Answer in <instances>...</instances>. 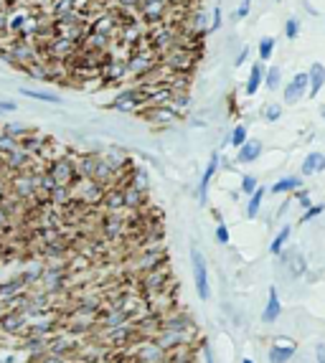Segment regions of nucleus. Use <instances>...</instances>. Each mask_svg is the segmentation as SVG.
<instances>
[{
  "label": "nucleus",
  "mask_w": 325,
  "mask_h": 363,
  "mask_svg": "<svg viewBox=\"0 0 325 363\" xmlns=\"http://www.w3.org/2000/svg\"><path fill=\"white\" fill-rule=\"evenodd\" d=\"M323 211H325V203H313V206H308V209H305V214H302V221H313V218L320 216Z\"/></svg>",
  "instance_id": "nucleus-29"
},
{
  "label": "nucleus",
  "mask_w": 325,
  "mask_h": 363,
  "mask_svg": "<svg viewBox=\"0 0 325 363\" xmlns=\"http://www.w3.org/2000/svg\"><path fill=\"white\" fill-rule=\"evenodd\" d=\"M203 363H216L213 361V348H211V343L203 346Z\"/></svg>",
  "instance_id": "nucleus-38"
},
{
  "label": "nucleus",
  "mask_w": 325,
  "mask_h": 363,
  "mask_svg": "<svg viewBox=\"0 0 325 363\" xmlns=\"http://www.w3.org/2000/svg\"><path fill=\"white\" fill-rule=\"evenodd\" d=\"M262 117H264L267 122H277V120L282 117V107H279V104H274V102H269V104H264V107H262Z\"/></svg>",
  "instance_id": "nucleus-27"
},
{
  "label": "nucleus",
  "mask_w": 325,
  "mask_h": 363,
  "mask_svg": "<svg viewBox=\"0 0 325 363\" xmlns=\"http://www.w3.org/2000/svg\"><path fill=\"white\" fill-rule=\"evenodd\" d=\"M102 206H104V209H107L110 214H115V211L125 209L122 188H110V191H104V196H102Z\"/></svg>",
  "instance_id": "nucleus-13"
},
{
  "label": "nucleus",
  "mask_w": 325,
  "mask_h": 363,
  "mask_svg": "<svg viewBox=\"0 0 325 363\" xmlns=\"http://www.w3.org/2000/svg\"><path fill=\"white\" fill-rule=\"evenodd\" d=\"M279 315H282V302H279L277 287H269L267 305H264V310H262V320H264V323H274V320H277Z\"/></svg>",
  "instance_id": "nucleus-10"
},
{
  "label": "nucleus",
  "mask_w": 325,
  "mask_h": 363,
  "mask_svg": "<svg viewBox=\"0 0 325 363\" xmlns=\"http://www.w3.org/2000/svg\"><path fill=\"white\" fill-rule=\"evenodd\" d=\"M279 79H282V69H279V66H269V69H267V76L262 79V84H264L269 92H274V89H279Z\"/></svg>",
  "instance_id": "nucleus-23"
},
{
  "label": "nucleus",
  "mask_w": 325,
  "mask_h": 363,
  "mask_svg": "<svg viewBox=\"0 0 325 363\" xmlns=\"http://www.w3.org/2000/svg\"><path fill=\"white\" fill-rule=\"evenodd\" d=\"M249 3H252V0H244V3L239 5V10H236V18H247V15H249V8H252Z\"/></svg>",
  "instance_id": "nucleus-35"
},
{
  "label": "nucleus",
  "mask_w": 325,
  "mask_h": 363,
  "mask_svg": "<svg viewBox=\"0 0 325 363\" xmlns=\"http://www.w3.org/2000/svg\"><path fill=\"white\" fill-rule=\"evenodd\" d=\"M221 28V8H216L213 10V23H211V28L208 31H219Z\"/></svg>",
  "instance_id": "nucleus-36"
},
{
  "label": "nucleus",
  "mask_w": 325,
  "mask_h": 363,
  "mask_svg": "<svg viewBox=\"0 0 325 363\" xmlns=\"http://www.w3.org/2000/svg\"><path fill=\"white\" fill-rule=\"evenodd\" d=\"M122 198H125V209H140L142 201H145V193L132 188V186H125L122 188Z\"/></svg>",
  "instance_id": "nucleus-19"
},
{
  "label": "nucleus",
  "mask_w": 325,
  "mask_h": 363,
  "mask_svg": "<svg viewBox=\"0 0 325 363\" xmlns=\"http://www.w3.org/2000/svg\"><path fill=\"white\" fill-rule=\"evenodd\" d=\"M262 201H264V188H257V191L249 196V203H247V218H257V216H259Z\"/></svg>",
  "instance_id": "nucleus-22"
},
{
  "label": "nucleus",
  "mask_w": 325,
  "mask_h": 363,
  "mask_svg": "<svg viewBox=\"0 0 325 363\" xmlns=\"http://www.w3.org/2000/svg\"><path fill=\"white\" fill-rule=\"evenodd\" d=\"M127 74H130L127 72V61H122V59H110V61L99 69V76H102L104 84H117V81H122Z\"/></svg>",
  "instance_id": "nucleus-6"
},
{
  "label": "nucleus",
  "mask_w": 325,
  "mask_h": 363,
  "mask_svg": "<svg viewBox=\"0 0 325 363\" xmlns=\"http://www.w3.org/2000/svg\"><path fill=\"white\" fill-rule=\"evenodd\" d=\"M290 234H292V226H282L279 229V234L272 239V246H269V252L274 254V257H279L282 252H285V244L290 241Z\"/></svg>",
  "instance_id": "nucleus-20"
},
{
  "label": "nucleus",
  "mask_w": 325,
  "mask_h": 363,
  "mask_svg": "<svg viewBox=\"0 0 325 363\" xmlns=\"http://www.w3.org/2000/svg\"><path fill=\"white\" fill-rule=\"evenodd\" d=\"M295 193V198L302 203V209H308V206H313L310 203V191H305V188H297V191H292Z\"/></svg>",
  "instance_id": "nucleus-33"
},
{
  "label": "nucleus",
  "mask_w": 325,
  "mask_h": 363,
  "mask_svg": "<svg viewBox=\"0 0 325 363\" xmlns=\"http://www.w3.org/2000/svg\"><path fill=\"white\" fill-rule=\"evenodd\" d=\"M20 97H28V99H36V102H44V104H64V97L59 92H49V89H31V86H20L18 89Z\"/></svg>",
  "instance_id": "nucleus-9"
},
{
  "label": "nucleus",
  "mask_w": 325,
  "mask_h": 363,
  "mask_svg": "<svg viewBox=\"0 0 325 363\" xmlns=\"http://www.w3.org/2000/svg\"><path fill=\"white\" fill-rule=\"evenodd\" d=\"M244 140H247V125H236V127H234V132L229 135V143H231L234 147H239Z\"/></svg>",
  "instance_id": "nucleus-28"
},
{
  "label": "nucleus",
  "mask_w": 325,
  "mask_h": 363,
  "mask_svg": "<svg viewBox=\"0 0 325 363\" xmlns=\"http://www.w3.org/2000/svg\"><path fill=\"white\" fill-rule=\"evenodd\" d=\"M145 104V92H142V86L140 84H135L130 89H125V92H120L115 99H112V109H117V112H135L137 107H142Z\"/></svg>",
  "instance_id": "nucleus-3"
},
{
  "label": "nucleus",
  "mask_w": 325,
  "mask_h": 363,
  "mask_svg": "<svg viewBox=\"0 0 325 363\" xmlns=\"http://www.w3.org/2000/svg\"><path fill=\"white\" fill-rule=\"evenodd\" d=\"M305 92H308V72H300L285 89V104H297Z\"/></svg>",
  "instance_id": "nucleus-7"
},
{
  "label": "nucleus",
  "mask_w": 325,
  "mask_h": 363,
  "mask_svg": "<svg viewBox=\"0 0 325 363\" xmlns=\"http://www.w3.org/2000/svg\"><path fill=\"white\" fill-rule=\"evenodd\" d=\"M229 239H231V236H229L226 223H219V226H216V241H219V244H229Z\"/></svg>",
  "instance_id": "nucleus-34"
},
{
  "label": "nucleus",
  "mask_w": 325,
  "mask_h": 363,
  "mask_svg": "<svg viewBox=\"0 0 325 363\" xmlns=\"http://www.w3.org/2000/svg\"><path fill=\"white\" fill-rule=\"evenodd\" d=\"M18 147H20V140H15V138H10V135H5L0 130V155H8V152H13Z\"/></svg>",
  "instance_id": "nucleus-26"
},
{
  "label": "nucleus",
  "mask_w": 325,
  "mask_h": 363,
  "mask_svg": "<svg viewBox=\"0 0 325 363\" xmlns=\"http://www.w3.org/2000/svg\"><path fill=\"white\" fill-rule=\"evenodd\" d=\"M274 54V38L272 36H264L259 41V61H269Z\"/></svg>",
  "instance_id": "nucleus-25"
},
{
  "label": "nucleus",
  "mask_w": 325,
  "mask_h": 363,
  "mask_svg": "<svg viewBox=\"0 0 325 363\" xmlns=\"http://www.w3.org/2000/svg\"><path fill=\"white\" fill-rule=\"evenodd\" d=\"M219 163H221V155L213 152L211 160H208V165H206V170H203V175H201V183H198V201H201V203H206L208 186H211V180H213V175H216V170H219Z\"/></svg>",
  "instance_id": "nucleus-8"
},
{
  "label": "nucleus",
  "mask_w": 325,
  "mask_h": 363,
  "mask_svg": "<svg viewBox=\"0 0 325 363\" xmlns=\"http://www.w3.org/2000/svg\"><path fill=\"white\" fill-rule=\"evenodd\" d=\"M242 363H254V361H252V358H244V361H242Z\"/></svg>",
  "instance_id": "nucleus-41"
},
{
  "label": "nucleus",
  "mask_w": 325,
  "mask_h": 363,
  "mask_svg": "<svg viewBox=\"0 0 325 363\" xmlns=\"http://www.w3.org/2000/svg\"><path fill=\"white\" fill-rule=\"evenodd\" d=\"M0 49H3V38H0Z\"/></svg>",
  "instance_id": "nucleus-42"
},
{
  "label": "nucleus",
  "mask_w": 325,
  "mask_h": 363,
  "mask_svg": "<svg viewBox=\"0 0 325 363\" xmlns=\"http://www.w3.org/2000/svg\"><path fill=\"white\" fill-rule=\"evenodd\" d=\"M28 285L23 282V277L18 275V277H13L10 282H5V285H0V302L3 300H8V297H15V294H20V292L26 290Z\"/></svg>",
  "instance_id": "nucleus-15"
},
{
  "label": "nucleus",
  "mask_w": 325,
  "mask_h": 363,
  "mask_svg": "<svg viewBox=\"0 0 325 363\" xmlns=\"http://www.w3.org/2000/svg\"><path fill=\"white\" fill-rule=\"evenodd\" d=\"M325 170V155L323 152H308V157L302 160V173L305 175H315Z\"/></svg>",
  "instance_id": "nucleus-14"
},
{
  "label": "nucleus",
  "mask_w": 325,
  "mask_h": 363,
  "mask_svg": "<svg viewBox=\"0 0 325 363\" xmlns=\"http://www.w3.org/2000/svg\"><path fill=\"white\" fill-rule=\"evenodd\" d=\"M249 59V46H244L242 51H239V56H236V61H234V66H242L244 61Z\"/></svg>",
  "instance_id": "nucleus-37"
},
{
  "label": "nucleus",
  "mask_w": 325,
  "mask_h": 363,
  "mask_svg": "<svg viewBox=\"0 0 325 363\" xmlns=\"http://www.w3.org/2000/svg\"><path fill=\"white\" fill-rule=\"evenodd\" d=\"M308 84H310V97H318L320 89L325 86V66L323 64H313L308 72Z\"/></svg>",
  "instance_id": "nucleus-12"
},
{
  "label": "nucleus",
  "mask_w": 325,
  "mask_h": 363,
  "mask_svg": "<svg viewBox=\"0 0 325 363\" xmlns=\"http://www.w3.org/2000/svg\"><path fill=\"white\" fill-rule=\"evenodd\" d=\"M132 188H137V191H147V186H150V178H147V173H145V168H135L132 170V180H130Z\"/></svg>",
  "instance_id": "nucleus-24"
},
{
  "label": "nucleus",
  "mask_w": 325,
  "mask_h": 363,
  "mask_svg": "<svg viewBox=\"0 0 325 363\" xmlns=\"http://www.w3.org/2000/svg\"><path fill=\"white\" fill-rule=\"evenodd\" d=\"M297 33H300V20H297V18H290V20L285 23V36L292 41V38H297Z\"/></svg>",
  "instance_id": "nucleus-30"
},
{
  "label": "nucleus",
  "mask_w": 325,
  "mask_h": 363,
  "mask_svg": "<svg viewBox=\"0 0 325 363\" xmlns=\"http://www.w3.org/2000/svg\"><path fill=\"white\" fill-rule=\"evenodd\" d=\"M315 358H318V363H325V343H318V348H315Z\"/></svg>",
  "instance_id": "nucleus-39"
},
{
  "label": "nucleus",
  "mask_w": 325,
  "mask_h": 363,
  "mask_svg": "<svg viewBox=\"0 0 325 363\" xmlns=\"http://www.w3.org/2000/svg\"><path fill=\"white\" fill-rule=\"evenodd\" d=\"M15 109H18V102H15V99L0 97V112H3V115H10V112H15Z\"/></svg>",
  "instance_id": "nucleus-32"
},
{
  "label": "nucleus",
  "mask_w": 325,
  "mask_h": 363,
  "mask_svg": "<svg viewBox=\"0 0 325 363\" xmlns=\"http://www.w3.org/2000/svg\"><path fill=\"white\" fill-rule=\"evenodd\" d=\"M254 191H257V178H254V175H244V178H242V193H244V196H252Z\"/></svg>",
  "instance_id": "nucleus-31"
},
{
  "label": "nucleus",
  "mask_w": 325,
  "mask_h": 363,
  "mask_svg": "<svg viewBox=\"0 0 325 363\" xmlns=\"http://www.w3.org/2000/svg\"><path fill=\"white\" fill-rule=\"evenodd\" d=\"M295 353H297V343L292 338L279 335V338H274L272 348L267 351V358H269V363H287L295 358Z\"/></svg>",
  "instance_id": "nucleus-5"
},
{
  "label": "nucleus",
  "mask_w": 325,
  "mask_h": 363,
  "mask_svg": "<svg viewBox=\"0 0 325 363\" xmlns=\"http://www.w3.org/2000/svg\"><path fill=\"white\" fill-rule=\"evenodd\" d=\"M122 229H125V221H122V218H120V216L110 214V216L104 218V234H107L110 239L120 236V234H122Z\"/></svg>",
  "instance_id": "nucleus-21"
},
{
  "label": "nucleus",
  "mask_w": 325,
  "mask_h": 363,
  "mask_svg": "<svg viewBox=\"0 0 325 363\" xmlns=\"http://www.w3.org/2000/svg\"><path fill=\"white\" fill-rule=\"evenodd\" d=\"M191 264H193V280H196V292L201 300H208L211 297V287H208V264H206V257L198 252V249H191Z\"/></svg>",
  "instance_id": "nucleus-1"
},
{
  "label": "nucleus",
  "mask_w": 325,
  "mask_h": 363,
  "mask_svg": "<svg viewBox=\"0 0 325 363\" xmlns=\"http://www.w3.org/2000/svg\"><path fill=\"white\" fill-rule=\"evenodd\" d=\"M0 117H3V112H0Z\"/></svg>",
  "instance_id": "nucleus-43"
},
{
  "label": "nucleus",
  "mask_w": 325,
  "mask_h": 363,
  "mask_svg": "<svg viewBox=\"0 0 325 363\" xmlns=\"http://www.w3.org/2000/svg\"><path fill=\"white\" fill-rule=\"evenodd\" d=\"M262 140H244L242 145H239V155H236V160L239 163H254L257 157L262 155Z\"/></svg>",
  "instance_id": "nucleus-11"
},
{
  "label": "nucleus",
  "mask_w": 325,
  "mask_h": 363,
  "mask_svg": "<svg viewBox=\"0 0 325 363\" xmlns=\"http://www.w3.org/2000/svg\"><path fill=\"white\" fill-rule=\"evenodd\" d=\"M46 170H49V175L54 178L56 186H69L71 188V183L79 180L76 178V165H74L71 157H56V160H51Z\"/></svg>",
  "instance_id": "nucleus-2"
},
{
  "label": "nucleus",
  "mask_w": 325,
  "mask_h": 363,
  "mask_svg": "<svg viewBox=\"0 0 325 363\" xmlns=\"http://www.w3.org/2000/svg\"><path fill=\"white\" fill-rule=\"evenodd\" d=\"M0 130H3L5 135L15 138V140H23V138H26V135H31L36 127H31V125H26V122H5Z\"/></svg>",
  "instance_id": "nucleus-16"
},
{
  "label": "nucleus",
  "mask_w": 325,
  "mask_h": 363,
  "mask_svg": "<svg viewBox=\"0 0 325 363\" xmlns=\"http://www.w3.org/2000/svg\"><path fill=\"white\" fill-rule=\"evenodd\" d=\"M320 115H323V117H325V104H323V107H320Z\"/></svg>",
  "instance_id": "nucleus-40"
},
{
  "label": "nucleus",
  "mask_w": 325,
  "mask_h": 363,
  "mask_svg": "<svg viewBox=\"0 0 325 363\" xmlns=\"http://www.w3.org/2000/svg\"><path fill=\"white\" fill-rule=\"evenodd\" d=\"M302 186V180L297 178V175H285V178H279L274 186H272V193H292V191H297Z\"/></svg>",
  "instance_id": "nucleus-18"
},
{
  "label": "nucleus",
  "mask_w": 325,
  "mask_h": 363,
  "mask_svg": "<svg viewBox=\"0 0 325 363\" xmlns=\"http://www.w3.org/2000/svg\"><path fill=\"white\" fill-rule=\"evenodd\" d=\"M262 79H264V72H262V64H254V66H252V72H249V79H247V86H244L247 97H254V94L259 92Z\"/></svg>",
  "instance_id": "nucleus-17"
},
{
  "label": "nucleus",
  "mask_w": 325,
  "mask_h": 363,
  "mask_svg": "<svg viewBox=\"0 0 325 363\" xmlns=\"http://www.w3.org/2000/svg\"><path fill=\"white\" fill-rule=\"evenodd\" d=\"M168 8H170V3H168V0H140L135 10L140 13V18H142L145 23L158 26V23H163V20H165Z\"/></svg>",
  "instance_id": "nucleus-4"
}]
</instances>
